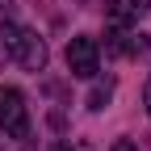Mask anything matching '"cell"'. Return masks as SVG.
Instances as JSON below:
<instances>
[{"instance_id":"obj_3","label":"cell","mask_w":151,"mask_h":151,"mask_svg":"<svg viewBox=\"0 0 151 151\" xmlns=\"http://www.w3.org/2000/svg\"><path fill=\"white\" fill-rule=\"evenodd\" d=\"M67 71L80 76V80H92V76L101 71V46L92 42V38H71L67 42Z\"/></svg>"},{"instance_id":"obj_2","label":"cell","mask_w":151,"mask_h":151,"mask_svg":"<svg viewBox=\"0 0 151 151\" xmlns=\"http://www.w3.org/2000/svg\"><path fill=\"white\" fill-rule=\"evenodd\" d=\"M0 130L9 139L29 134V109H25V97L17 88H0Z\"/></svg>"},{"instance_id":"obj_7","label":"cell","mask_w":151,"mask_h":151,"mask_svg":"<svg viewBox=\"0 0 151 151\" xmlns=\"http://www.w3.org/2000/svg\"><path fill=\"white\" fill-rule=\"evenodd\" d=\"M143 105H147V118H151V80H147V88H143Z\"/></svg>"},{"instance_id":"obj_6","label":"cell","mask_w":151,"mask_h":151,"mask_svg":"<svg viewBox=\"0 0 151 151\" xmlns=\"http://www.w3.org/2000/svg\"><path fill=\"white\" fill-rule=\"evenodd\" d=\"M109 151H139V147H134V143H130V139H118V143H113V147H109Z\"/></svg>"},{"instance_id":"obj_5","label":"cell","mask_w":151,"mask_h":151,"mask_svg":"<svg viewBox=\"0 0 151 151\" xmlns=\"http://www.w3.org/2000/svg\"><path fill=\"white\" fill-rule=\"evenodd\" d=\"M109 97H113V84H97V88H92V97H88V109H105Z\"/></svg>"},{"instance_id":"obj_1","label":"cell","mask_w":151,"mask_h":151,"mask_svg":"<svg viewBox=\"0 0 151 151\" xmlns=\"http://www.w3.org/2000/svg\"><path fill=\"white\" fill-rule=\"evenodd\" d=\"M0 50L9 55V59H17L21 67H29V71H42L46 67V46H42V38H38L34 29L0 25Z\"/></svg>"},{"instance_id":"obj_4","label":"cell","mask_w":151,"mask_h":151,"mask_svg":"<svg viewBox=\"0 0 151 151\" xmlns=\"http://www.w3.org/2000/svg\"><path fill=\"white\" fill-rule=\"evenodd\" d=\"M147 9H151L147 0H113V4H109V25L126 29L130 21H139V17H143Z\"/></svg>"},{"instance_id":"obj_8","label":"cell","mask_w":151,"mask_h":151,"mask_svg":"<svg viewBox=\"0 0 151 151\" xmlns=\"http://www.w3.org/2000/svg\"><path fill=\"white\" fill-rule=\"evenodd\" d=\"M55 151H67V147H55Z\"/></svg>"}]
</instances>
